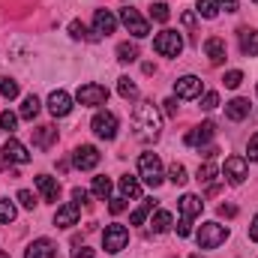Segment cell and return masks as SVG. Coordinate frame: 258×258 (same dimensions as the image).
Wrapping results in <instances>:
<instances>
[{
    "instance_id": "obj_1",
    "label": "cell",
    "mask_w": 258,
    "mask_h": 258,
    "mask_svg": "<svg viewBox=\"0 0 258 258\" xmlns=\"http://www.w3.org/2000/svg\"><path fill=\"white\" fill-rule=\"evenodd\" d=\"M132 126L138 129V135L147 138V141L156 138V135H159V126H162L156 105H153V102H138V105L132 108Z\"/></svg>"
},
{
    "instance_id": "obj_2",
    "label": "cell",
    "mask_w": 258,
    "mask_h": 258,
    "mask_svg": "<svg viewBox=\"0 0 258 258\" xmlns=\"http://www.w3.org/2000/svg\"><path fill=\"white\" fill-rule=\"evenodd\" d=\"M138 171H141V180L147 183V186H159L162 183V162H159V156L156 153H141L138 156Z\"/></svg>"
},
{
    "instance_id": "obj_3",
    "label": "cell",
    "mask_w": 258,
    "mask_h": 258,
    "mask_svg": "<svg viewBox=\"0 0 258 258\" xmlns=\"http://www.w3.org/2000/svg\"><path fill=\"white\" fill-rule=\"evenodd\" d=\"M153 48H156V54H162V57H177V54L183 51V36H180L177 30H162V33L153 39Z\"/></svg>"
},
{
    "instance_id": "obj_4",
    "label": "cell",
    "mask_w": 258,
    "mask_h": 258,
    "mask_svg": "<svg viewBox=\"0 0 258 258\" xmlns=\"http://www.w3.org/2000/svg\"><path fill=\"white\" fill-rule=\"evenodd\" d=\"M225 237H228V228L219 222H204L198 228V246L201 249H216L219 243H225Z\"/></svg>"
},
{
    "instance_id": "obj_5",
    "label": "cell",
    "mask_w": 258,
    "mask_h": 258,
    "mask_svg": "<svg viewBox=\"0 0 258 258\" xmlns=\"http://www.w3.org/2000/svg\"><path fill=\"white\" fill-rule=\"evenodd\" d=\"M126 243H129L126 225H120V222L105 225V234H102V246H105V252H120V249H126Z\"/></svg>"
},
{
    "instance_id": "obj_6",
    "label": "cell",
    "mask_w": 258,
    "mask_h": 258,
    "mask_svg": "<svg viewBox=\"0 0 258 258\" xmlns=\"http://www.w3.org/2000/svg\"><path fill=\"white\" fill-rule=\"evenodd\" d=\"M120 21H123V27H126L135 39H144V36L150 33V24H147V21L138 15V9H132V6H123V9H120Z\"/></svg>"
},
{
    "instance_id": "obj_7",
    "label": "cell",
    "mask_w": 258,
    "mask_h": 258,
    "mask_svg": "<svg viewBox=\"0 0 258 258\" xmlns=\"http://www.w3.org/2000/svg\"><path fill=\"white\" fill-rule=\"evenodd\" d=\"M75 96H78L81 105H105V102H108V87L90 81V84H81Z\"/></svg>"
},
{
    "instance_id": "obj_8",
    "label": "cell",
    "mask_w": 258,
    "mask_h": 258,
    "mask_svg": "<svg viewBox=\"0 0 258 258\" xmlns=\"http://www.w3.org/2000/svg\"><path fill=\"white\" fill-rule=\"evenodd\" d=\"M90 126H93V132H96L99 138L111 141V138L117 135V117H114L111 111H96L93 120H90Z\"/></svg>"
},
{
    "instance_id": "obj_9",
    "label": "cell",
    "mask_w": 258,
    "mask_h": 258,
    "mask_svg": "<svg viewBox=\"0 0 258 258\" xmlns=\"http://www.w3.org/2000/svg\"><path fill=\"white\" fill-rule=\"evenodd\" d=\"M99 150L93 147V144H81V147H75V153H72V162H75V168H81V171H90V168H96L99 165Z\"/></svg>"
},
{
    "instance_id": "obj_10",
    "label": "cell",
    "mask_w": 258,
    "mask_h": 258,
    "mask_svg": "<svg viewBox=\"0 0 258 258\" xmlns=\"http://www.w3.org/2000/svg\"><path fill=\"white\" fill-rule=\"evenodd\" d=\"M222 174L228 177V183L240 186V183L246 180V174H249L246 159H243V156H228V159H225V165H222Z\"/></svg>"
},
{
    "instance_id": "obj_11",
    "label": "cell",
    "mask_w": 258,
    "mask_h": 258,
    "mask_svg": "<svg viewBox=\"0 0 258 258\" xmlns=\"http://www.w3.org/2000/svg\"><path fill=\"white\" fill-rule=\"evenodd\" d=\"M0 156H3V165H9V162H18V165L30 162V153H27V147H24L21 141H15V138H9V141L3 144Z\"/></svg>"
},
{
    "instance_id": "obj_12",
    "label": "cell",
    "mask_w": 258,
    "mask_h": 258,
    "mask_svg": "<svg viewBox=\"0 0 258 258\" xmlns=\"http://www.w3.org/2000/svg\"><path fill=\"white\" fill-rule=\"evenodd\" d=\"M174 93H177L180 99H195V96H201V78H195V75L177 78V81H174Z\"/></svg>"
},
{
    "instance_id": "obj_13",
    "label": "cell",
    "mask_w": 258,
    "mask_h": 258,
    "mask_svg": "<svg viewBox=\"0 0 258 258\" xmlns=\"http://www.w3.org/2000/svg\"><path fill=\"white\" fill-rule=\"evenodd\" d=\"M78 216H81V204H78V201H69V204H63V207L54 213V225H57V228H69V225L78 222Z\"/></svg>"
},
{
    "instance_id": "obj_14",
    "label": "cell",
    "mask_w": 258,
    "mask_h": 258,
    "mask_svg": "<svg viewBox=\"0 0 258 258\" xmlns=\"http://www.w3.org/2000/svg\"><path fill=\"white\" fill-rule=\"evenodd\" d=\"M48 111H51L54 117H66V114L72 111V99H69L66 90H54V93L48 96Z\"/></svg>"
},
{
    "instance_id": "obj_15",
    "label": "cell",
    "mask_w": 258,
    "mask_h": 258,
    "mask_svg": "<svg viewBox=\"0 0 258 258\" xmlns=\"http://www.w3.org/2000/svg\"><path fill=\"white\" fill-rule=\"evenodd\" d=\"M54 255H57V246H54L48 237L33 240V243L27 246V252H24V258H54Z\"/></svg>"
},
{
    "instance_id": "obj_16",
    "label": "cell",
    "mask_w": 258,
    "mask_h": 258,
    "mask_svg": "<svg viewBox=\"0 0 258 258\" xmlns=\"http://www.w3.org/2000/svg\"><path fill=\"white\" fill-rule=\"evenodd\" d=\"M93 27H96V33H99V36H108V33H114L117 18H114L108 9H96V12H93Z\"/></svg>"
},
{
    "instance_id": "obj_17",
    "label": "cell",
    "mask_w": 258,
    "mask_h": 258,
    "mask_svg": "<svg viewBox=\"0 0 258 258\" xmlns=\"http://www.w3.org/2000/svg\"><path fill=\"white\" fill-rule=\"evenodd\" d=\"M213 132H216V126L207 120V123L195 126L192 132H186V144H189V147H201V144H207V141L213 138Z\"/></svg>"
},
{
    "instance_id": "obj_18",
    "label": "cell",
    "mask_w": 258,
    "mask_h": 258,
    "mask_svg": "<svg viewBox=\"0 0 258 258\" xmlns=\"http://www.w3.org/2000/svg\"><path fill=\"white\" fill-rule=\"evenodd\" d=\"M216 174H219V171H216V165H213V162H204V165L198 168V183H201V186H207V192H210V195L219 192Z\"/></svg>"
},
{
    "instance_id": "obj_19",
    "label": "cell",
    "mask_w": 258,
    "mask_h": 258,
    "mask_svg": "<svg viewBox=\"0 0 258 258\" xmlns=\"http://www.w3.org/2000/svg\"><path fill=\"white\" fill-rule=\"evenodd\" d=\"M225 114H228V120H234V123L246 120V117H249V99H243V96L231 99V102L225 105Z\"/></svg>"
},
{
    "instance_id": "obj_20",
    "label": "cell",
    "mask_w": 258,
    "mask_h": 258,
    "mask_svg": "<svg viewBox=\"0 0 258 258\" xmlns=\"http://www.w3.org/2000/svg\"><path fill=\"white\" fill-rule=\"evenodd\" d=\"M30 132H33V147H39V150H48L57 141V129L54 126H39V129H30Z\"/></svg>"
},
{
    "instance_id": "obj_21",
    "label": "cell",
    "mask_w": 258,
    "mask_h": 258,
    "mask_svg": "<svg viewBox=\"0 0 258 258\" xmlns=\"http://www.w3.org/2000/svg\"><path fill=\"white\" fill-rule=\"evenodd\" d=\"M204 54L210 57V63H222V60H225V39L210 36V39L204 42Z\"/></svg>"
},
{
    "instance_id": "obj_22",
    "label": "cell",
    "mask_w": 258,
    "mask_h": 258,
    "mask_svg": "<svg viewBox=\"0 0 258 258\" xmlns=\"http://www.w3.org/2000/svg\"><path fill=\"white\" fill-rule=\"evenodd\" d=\"M36 186H39V192H42L45 201H57V195H60V183H57L54 177L39 174V177H36Z\"/></svg>"
},
{
    "instance_id": "obj_23",
    "label": "cell",
    "mask_w": 258,
    "mask_h": 258,
    "mask_svg": "<svg viewBox=\"0 0 258 258\" xmlns=\"http://www.w3.org/2000/svg\"><path fill=\"white\" fill-rule=\"evenodd\" d=\"M201 210H204V201H201L198 195H183V198H180V216H183V219H192Z\"/></svg>"
},
{
    "instance_id": "obj_24",
    "label": "cell",
    "mask_w": 258,
    "mask_h": 258,
    "mask_svg": "<svg viewBox=\"0 0 258 258\" xmlns=\"http://www.w3.org/2000/svg\"><path fill=\"white\" fill-rule=\"evenodd\" d=\"M240 51L246 57H258V30H240Z\"/></svg>"
},
{
    "instance_id": "obj_25",
    "label": "cell",
    "mask_w": 258,
    "mask_h": 258,
    "mask_svg": "<svg viewBox=\"0 0 258 258\" xmlns=\"http://www.w3.org/2000/svg\"><path fill=\"white\" fill-rule=\"evenodd\" d=\"M117 60H120V63L138 60V45H135V42H120V45H117Z\"/></svg>"
},
{
    "instance_id": "obj_26",
    "label": "cell",
    "mask_w": 258,
    "mask_h": 258,
    "mask_svg": "<svg viewBox=\"0 0 258 258\" xmlns=\"http://www.w3.org/2000/svg\"><path fill=\"white\" fill-rule=\"evenodd\" d=\"M39 114V99L30 93L27 99H24V105H21V111H18V117H24V120H33Z\"/></svg>"
},
{
    "instance_id": "obj_27",
    "label": "cell",
    "mask_w": 258,
    "mask_h": 258,
    "mask_svg": "<svg viewBox=\"0 0 258 258\" xmlns=\"http://www.w3.org/2000/svg\"><path fill=\"white\" fill-rule=\"evenodd\" d=\"M120 195H123V198H138V195H141V186H138V180H135V177H120Z\"/></svg>"
},
{
    "instance_id": "obj_28",
    "label": "cell",
    "mask_w": 258,
    "mask_h": 258,
    "mask_svg": "<svg viewBox=\"0 0 258 258\" xmlns=\"http://www.w3.org/2000/svg\"><path fill=\"white\" fill-rule=\"evenodd\" d=\"M69 36H72V39H90V42L99 39V33H87V27H84L81 21H72V24H69Z\"/></svg>"
},
{
    "instance_id": "obj_29",
    "label": "cell",
    "mask_w": 258,
    "mask_h": 258,
    "mask_svg": "<svg viewBox=\"0 0 258 258\" xmlns=\"http://www.w3.org/2000/svg\"><path fill=\"white\" fill-rule=\"evenodd\" d=\"M150 225H153V231H156V234H165V231L171 228V213H168V210H159V213L153 216V222H150Z\"/></svg>"
},
{
    "instance_id": "obj_30",
    "label": "cell",
    "mask_w": 258,
    "mask_h": 258,
    "mask_svg": "<svg viewBox=\"0 0 258 258\" xmlns=\"http://www.w3.org/2000/svg\"><path fill=\"white\" fill-rule=\"evenodd\" d=\"M93 195H96L99 201H108V195H111V180H108V177H93Z\"/></svg>"
},
{
    "instance_id": "obj_31",
    "label": "cell",
    "mask_w": 258,
    "mask_h": 258,
    "mask_svg": "<svg viewBox=\"0 0 258 258\" xmlns=\"http://www.w3.org/2000/svg\"><path fill=\"white\" fill-rule=\"evenodd\" d=\"M219 0H198V15L201 18H216L219 15Z\"/></svg>"
},
{
    "instance_id": "obj_32",
    "label": "cell",
    "mask_w": 258,
    "mask_h": 258,
    "mask_svg": "<svg viewBox=\"0 0 258 258\" xmlns=\"http://www.w3.org/2000/svg\"><path fill=\"white\" fill-rule=\"evenodd\" d=\"M150 210H153V198H147V201H144L132 216H129V222H132V225H144V219L150 216Z\"/></svg>"
},
{
    "instance_id": "obj_33",
    "label": "cell",
    "mask_w": 258,
    "mask_h": 258,
    "mask_svg": "<svg viewBox=\"0 0 258 258\" xmlns=\"http://www.w3.org/2000/svg\"><path fill=\"white\" fill-rule=\"evenodd\" d=\"M168 180H171L174 186H183V183L189 180V177H186V168H183L180 162H174V165L168 168Z\"/></svg>"
},
{
    "instance_id": "obj_34",
    "label": "cell",
    "mask_w": 258,
    "mask_h": 258,
    "mask_svg": "<svg viewBox=\"0 0 258 258\" xmlns=\"http://www.w3.org/2000/svg\"><path fill=\"white\" fill-rule=\"evenodd\" d=\"M0 96L15 99V96H18V81H12L9 75H3V78H0Z\"/></svg>"
},
{
    "instance_id": "obj_35",
    "label": "cell",
    "mask_w": 258,
    "mask_h": 258,
    "mask_svg": "<svg viewBox=\"0 0 258 258\" xmlns=\"http://www.w3.org/2000/svg\"><path fill=\"white\" fill-rule=\"evenodd\" d=\"M117 93L123 99H138V87L129 81V78H117Z\"/></svg>"
},
{
    "instance_id": "obj_36",
    "label": "cell",
    "mask_w": 258,
    "mask_h": 258,
    "mask_svg": "<svg viewBox=\"0 0 258 258\" xmlns=\"http://www.w3.org/2000/svg\"><path fill=\"white\" fill-rule=\"evenodd\" d=\"M12 219H15V204H12L9 198H3V201H0V222L9 225Z\"/></svg>"
},
{
    "instance_id": "obj_37",
    "label": "cell",
    "mask_w": 258,
    "mask_h": 258,
    "mask_svg": "<svg viewBox=\"0 0 258 258\" xmlns=\"http://www.w3.org/2000/svg\"><path fill=\"white\" fill-rule=\"evenodd\" d=\"M150 18L165 24V21L171 18V12H168V6H165V3H153V6H150Z\"/></svg>"
},
{
    "instance_id": "obj_38",
    "label": "cell",
    "mask_w": 258,
    "mask_h": 258,
    "mask_svg": "<svg viewBox=\"0 0 258 258\" xmlns=\"http://www.w3.org/2000/svg\"><path fill=\"white\" fill-rule=\"evenodd\" d=\"M15 126H18V114H12V111H3L0 114V129H6L9 135L15 132Z\"/></svg>"
},
{
    "instance_id": "obj_39",
    "label": "cell",
    "mask_w": 258,
    "mask_h": 258,
    "mask_svg": "<svg viewBox=\"0 0 258 258\" xmlns=\"http://www.w3.org/2000/svg\"><path fill=\"white\" fill-rule=\"evenodd\" d=\"M222 81H225V87H231V90H234V87H240V84H243V72L231 69V72H225V78H222Z\"/></svg>"
},
{
    "instance_id": "obj_40",
    "label": "cell",
    "mask_w": 258,
    "mask_h": 258,
    "mask_svg": "<svg viewBox=\"0 0 258 258\" xmlns=\"http://www.w3.org/2000/svg\"><path fill=\"white\" fill-rule=\"evenodd\" d=\"M18 201H21V207H27V210L36 207V195L30 192V189H21V192H18Z\"/></svg>"
},
{
    "instance_id": "obj_41",
    "label": "cell",
    "mask_w": 258,
    "mask_h": 258,
    "mask_svg": "<svg viewBox=\"0 0 258 258\" xmlns=\"http://www.w3.org/2000/svg\"><path fill=\"white\" fill-rule=\"evenodd\" d=\"M216 105H219V96H216L213 90H210V93H204V99H201V108H204V111H213Z\"/></svg>"
},
{
    "instance_id": "obj_42",
    "label": "cell",
    "mask_w": 258,
    "mask_h": 258,
    "mask_svg": "<svg viewBox=\"0 0 258 258\" xmlns=\"http://www.w3.org/2000/svg\"><path fill=\"white\" fill-rule=\"evenodd\" d=\"M177 234H180V237H189V234H192V219H183V216H180V222H177Z\"/></svg>"
},
{
    "instance_id": "obj_43",
    "label": "cell",
    "mask_w": 258,
    "mask_h": 258,
    "mask_svg": "<svg viewBox=\"0 0 258 258\" xmlns=\"http://www.w3.org/2000/svg\"><path fill=\"white\" fill-rule=\"evenodd\" d=\"M108 210H111V213H123V210H126V198H123V195H120V198H111Z\"/></svg>"
},
{
    "instance_id": "obj_44",
    "label": "cell",
    "mask_w": 258,
    "mask_h": 258,
    "mask_svg": "<svg viewBox=\"0 0 258 258\" xmlns=\"http://www.w3.org/2000/svg\"><path fill=\"white\" fill-rule=\"evenodd\" d=\"M249 159H252V162H258V132L249 138Z\"/></svg>"
},
{
    "instance_id": "obj_45",
    "label": "cell",
    "mask_w": 258,
    "mask_h": 258,
    "mask_svg": "<svg viewBox=\"0 0 258 258\" xmlns=\"http://www.w3.org/2000/svg\"><path fill=\"white\" fill-rule=\"evenodd\" d=\"M162 105H165V114L168 117H177V99H165Z\"/></svg>"
},
{
    "instance_id": "obj_46",
    "label": "cell",
    "mask_w": 258,
    "mask_h": 258,
    "mask_svg": "<svg viewBox=\"0 0 258 258\" xmlns=\"http://www.w3.org/2000/svg\"><path fill=\"white\" fill-rule=\"evenodd\" d=\"M219 216H237V207L234 204H219Z\"/></svg>"
},
{
    "instance_id": "obj_47",
    "label": "cell",
    "mask_w": 258,
    "mask_h": 258,
    "mask_svg": "<svg viewBox=\"0 0 258 258\" xmlns=\"http://www.w3.org/2000/svg\"><path fill=\"white\" fill-rule=\"evenodd\" d=\"M72 201H78V204H87V192H84V189H72Z\"/></svg>"
},
{
    "instance_id": "obj_48",
    "label": "cell",
    "mask_w": 258,
    "mask_h": 258,
    "mask_svg": "<svg viewBox=\"0 0 258 258\" xmlns=\"http://www.w3.org/2000/svg\"><path fill=\"white\" fill-rule=\"evenodd\" d=\"M72 258H93V249H87V246H81V249H75Z\"/></svg>"
},
{
    "instance_id": "obj_49",
    "label": "cell",
    "mask_w": 258,
    "mask_h": 258,
    "mask_svg": "<svg viewBox=\"0 0 258 258\" xmlns=\"http://www.w3.org/2000/svg\"><path fill=\"white\" fill-rule=\"evenodd\" d=\"M249 237H252V240L258 243V216L252 219V225H249Z\"/></svg>"
},
{
    "instance_id": "obj_50",
    "label": "cell",
    "mask_w": 258,
    "mask_h": 258,
    "mask_svg": "<svg viewBox=\"0 0 258 258\" xmlns=\"http://www.w3.org/2000/svg\"><path fill=\"white\" fill-rule=\"evenodd\" d=\"M183 24H186V27H195V15H192V12H186V15H183Z\"/></svg>"
},
{
    "instance_id": "obj_51",
    "label": "cell",
    "mask_w": 258,
    "mask_h": 258,
    "mask_svg": "<svg viewBox=\"0 0 258 258\" xmlns=\"http://www.w3.org/2000/svg\"><path fill=\"white\" fill-rule=\"evenodd\" d=\"M0 258H9V255H6V252H0Z\"/></svg>"
},
{
    "instance_id": "obj_52",
    "label": "cell",
    "mask_w": 258,
    "mask_h": 258,
    "mask_svg": "<svg viewBox=\"0 0 258 258\" xmlns=\"http://www.w3.org/2000/svg\"><path fill=\"white\" fill-rule=\"evenodd\" d=\"M252 3H258V0H252Z\"/></svg>"
},
{
    "instance_id": "obj_53",
    "label": "cell",
    "mask_w": 258,
    "mask_h": 258,
    "mask_svg": "<svg viewBox=\"0 0 258 258\" xmlns=\"http://www.w3.org/2000/svg\"><path fill=\"white\" fill-rule=\"evenodd\" d=\"M192 258H198V255H192Z\"/></svg>"
}]
</instances>
